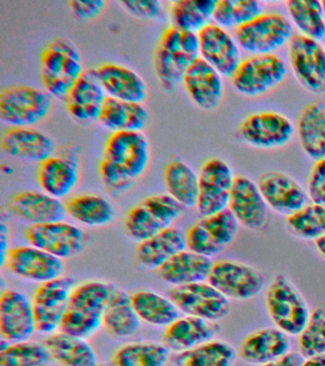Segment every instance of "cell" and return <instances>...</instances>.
<instances>
[{
  "mask_svg": "<svg viewBox=\"0 0 325 366\" xmlns=\"http://www.w3.org/2000/svg\"><path fill=\"white\" fill-rule=\"evenodd\" d=\"M150 157V143L142 132L112 133L99 163V174L108 193L118 197L131 190L147 170Z\"/></svg>",
  "mask_w": 325,
  "mask_h": 366,
  "instance_id": "obj_1",
  "label": "cell"
},
{
  "mask_svg": "<svg viewBox=\"0 0 325 366\" xmlns=\"http://www.w3.org/2000/svg\"><path fill=\"white\" fill-rule=\"evenodd\" d=\"M199 54L198 34L170 27L165 29L156 46L154 68L159 85L173 93L184 82L185 74Z\"/></svg>",
  "mask_w": 325,
  "mask_h": 366,
  "instance_id": "obj_2",
  "label": "cell"
},
{
  "mask_svg": "<svg viewBox=\"0 0 325 366\" xmlns=\"http://www.w3.org/2000/svg\"><path fill=\"white\" fill-rule=\"evenodd\" d=\"M115 286L104 280H88L73 289L59 331L88 340L102 328V319Z\"/></svg>",
  "mask_w": 325,
  "mask_h": 366,
  "instance_id": "obj_3",
  "label": "cell"
},
{
  "mask_svg": "<svg viewBox=\"0 0 325 366\" xmlns=\"http://www.w3.org/2000/svg\"><path fill=\"white\" fill-rule=\"evenodd\" d=\"M84 71L81 53L70 40L56 37L42 51L41 80L51 97L65 99Z\"/></svg>",
  "mask_w": 325,
  "mask_h": 366,
  "instance_id": "obj_4",
  "label": "cell"
},
{
  "mask_svg": "<svg viewBox=\"0 0 325 366\" xmlns=\"http://www.w3.org/2000/svg\"><path fill=\"white\" fill-rule=\"evenodd\" d=\"M268 314L276 328L288 336H299L309 320L311 312L304 297L289 277L276 274L265 296Z\"/></svg>",
  "mask_w": 325,
  "mask_h": 366,
  "instance_id": "obj_5",
  "label": "cell"
},
{
  "mask_svg": "<svg viewBox=\"0 0 325 366\" xmlns=\"http://www.w3.org/2000/svg\"><path fill=\"white\" fill-rule=\"evenodd\" d=\"M184 212V206L169 194H154L128 212L124 222L125 231L131 239L138 243L144 242L172 227Z\"/></svg>",
  "mask_w": 325,
  "mask_h": 366,
  "instance_id": "obj_6",
  "label": "cell"
},
{
  "mask_svg": "<svg viewBox=\"0 0 325 366\" xmlns=\"http://www.w3.org/2000/svg\"><path fill=\"white\" fill-rule=\"evenodd\" d=\"M293 36L292 22L278 11L262 13L246 24L236 28L234 34L239 48L253 56L275 54L284 46L289 44Z\"/></svg>",
  "mask_w": 325,
  "mask_h": 366,
  "instance_id": "obj_7",
  "label": "cell"
},
{
  "mask_svg": "<svg viewBox=\"0 0 325 366\" xmlns=\"http://www.w3.org/2000/svg\"><path fill=\"white\" fill-rule=\"evenodd\" d=\"M52 97L28 85H14L0 93V119L12 127H34L49 116Z\"/></svg>",
  "mask_w": 325,
  "mask_h": 366,
  "instance_id": "obj_8",
  "label": "cell"
},
{
  "mask_svg": "<svg viewBox=\"0 0 325 366\" xmlns=\"http://www.w3.org/2000/svg\"><path fill=\"white\" fill-rule=\"evenodd\" d=\"M287 74L286 63L278 54H256L242 60L231 82L241 96L259 97L279 87Z\"/></svg>",
  "mask_w": 325,
  "mask_h": 366,
  "instance_id": "obj_9",
  "label": "cell"
},
{
  "mask_svg": "<svg viewBox=\"0 0 325 366\" xmlns=\"http://www.w3.org/2000/svg\"><path fill=\"white\" fill-rule=\"evenodd\" d=\"M76 285L75 277L64 274L36 288L32 303L38 333L49 336L59 331Z\"/></svg>",
  "mask_w": 325,
  "mask_h": 366,
  "instance_id": "obj_10",
  "label": "cell"
},
{
  "mask_svg": "<svg viewBox=\"0 0 325 366\" xmlns=\"http://www.w3.org/2000/svg\"><path fill=\"white\" fill-rule=\"evenodd\" d=\"M168 297L185 316L218 322L229 316L230 300L208 282L172 287Z\"/></svg>",
  "mask_w": 325,
  "mask_h": 366,
  "instance_id": "obj_11",
  "label": "cell"
},
{
  "mask_svg": "<svg viewBox=\"0 0 325 366\" xmlns=\"http://www.w3.org/2000/svg\"><path fill=\"white\" fill-rule=\"evenodd\" d=\"M207 282L229 300H248L259 296L264 277L258 269L236 260L214 262Z\"/></svg>",
  "mask_w": 325,
  "mask_h": 366,
  "instance_id": "obj_12",
  "label": "cell"
},
{
  "mask_svg": "<svg viewBox=\"0 0 325 366\" xmlns=\"http://www.w3.org/2000/svg\"><path fill=\"white\" fill-rule=\"evenodd\" d=\"M289 61L296 79L314 94H325V48L301 34L289 42Z\"/></svg>",
  "mask_w": 325,
  "mask_h": 366,
  "instance_id": "obj_13",
  "label": "cell"
},
{
  "mask_svg": "<svg viewBox=\"0 0 325 366\" xmlns=\"http://www.w3.org/2000/svg\"><path fill=\"white\" fill-rule=\"evenodd\" d=\"M232 168L221 159H210L199 174V199L196 209L208 217L228 208L235 180Z\"/></svg>",
  "mask_w": 325,
  "mask_h": 366,
  "instance_id": "obj_14",
  "label": "cell"
},
{
  "mask_svg": "<svg viewBox=\"0 0 325 366\" xmlns=\"http://www.w3.org/2000/svg\"><path fill=\"white\" fill-rule=\"evenodd\" d=\"M295 127L289 117L272 111L249 114L239 128L241 139L259 149L284 147L292 139Z\"/></svg>",
  "mask_w": 325,
  "mask_h": 366,
  "instance_id": "obj_15",
  "label": "cell"
},
{
  "mask_svg": "<svg viewBox=\"0 0 325 366\" xmlns=\"http://www.w3.org/2000/svg\"><path fill=\"white\" fill-rule=\"evenodd\" d=\"M25 239L30 245L62 260L76 256L85 246L84 231L65 220L30 225L25 231Z\"/></svg>",
  "mask_w": 325,
  "mask_h": 366,
  "instance_id": "obj_16",
  "label": "cell"
},
{
  "mask_svg": "<svg viewBox=\"0 0 325 366\" xmlns=\"http://www.w3.org/2000/svg\"><path fill=\"white\" fill-rule=\"evenodd\" d=\"M1 266L22 280L39 285L64 274V260L30 244L10 249Z\"/></svg>",
  "mask_w": 325,
  "mask_h": 366,
  "instance_id": "obj_17",
  "label": "cell"
},
{
  "mask_svg": "<svg viewBox=\"0 0 325 366\" xmlns=\"http://www.w3.org/2000/svg\"><path fill=\"white\" fill-rule=\"evenodd\" d=\"M36 332L32 300L16 289L0 295V336L9 343L26 342Z\"/></svg>",
  "mask_w": 325,
  "mask_h": 366,
  "instance_id": "obj_18",
  "label": "cell"
},
{
  "mask_svg": "<svg viewBox=\"0 0 325 366\" xmlns=\"http://www.w3.org/2000/svg\"><path fill=\"white\" fill-rule=\"evenodd\" d=\"M199 54L222 76L232 77L241 64V48L235 37L221 26L210 23L198 34Z\"/></svg>",
  "mask_w": 325,
  "mask_h": 366,
  "instance_id": "obj_19",
  "label": "cell"
},
{
  "mask_svg": "<svg viewBox=\"0 0 325 366\" xmlns=\"http://www.w3.org/2000/svg\"><path fill=\"white\" fill-rule=\"evenodd\" d=\"M258 186L268 207L290 217L309 202L307 191L293 177L281 172H269L259 177Z\"/></svg>",
  "mask_w": 325,
  "mask_h": 366,
  "instance_id": "obj_20",
  "label": "cell"
},
{
  "mask_svg": "<svg viewBox=\"0 0 325 366\" xmlns=\"http://www.w3.org/2000/svg\"><path fill=\"white\" fill-rule=\"evenodd\" d=\"M228 209L244 227L255 231L266 227L268 206L258 184L249 177H235Z\"/></svg>",
  "mask_w": 325,
  "mask_h": 366,
  "instance_id": "obj_21",
  "label": "cell"
},
{
  "mask_svg": "<svg viewBox=\"0 0 325 366\" xmlns=\"http://www.w3.org/2000/svg\"><path fill=\"white\" fill-rule=\"evenodd\" d=\"M79 172L76 154L67 148L62 154H54L39 163L38 180L44 193L56 199L69 196L78 185Z\"/></svg>",
  "mask_w": 325,
  "mask_h": 366,
  "instance_id": "obj_22",
  "label": "cell"
},
{
  "mask_svg": "<svg viewBox=\"0 0 325 366\" xmlns=\"http://www.w3.org/2000/svg\"><path fill=\"white\" fill-rule=\"evenodd\" d=\"M0 148L7 156L26 162H44L56 154V142L34 127H11L2 134Z\"/></svg>",
  "mask_w": 325,
  "mask_h": 366,
  "instance_id": "obj_23",
  "label": "cell"
},
{
  "mask_svg": "<svg viewBox=\"0 0 325 366\" xmlns=\"http://www.w3.org/2000/svg\"><path fill=\"white\" fill-rule=\"evenodd\" d=\"M222 77L216 69L199 56L188 68L182 84L198 107L204 111H212L224 99Z\"/></svg>",
  "mask_w": 325,
  "mask_h": 366,
  "instance_id": "obj_24",
  "label": "cell"
},
{
  "mask_svg": "<svg viewBox=\"0 0 325 366\" xmlns=\"http://www.w3.org/2000/svg\"><path fill=\"white\" fill-rule=\"evenodd\" d=\"M9 208L16 219L30 225L61 222L67 216L65 203L44 191L19 192L11 199Z\"/></svg>",
  "mask_w": 325,
  "mask_h": 366,
  "instance_id": "obj_25",
  "label": "cell"
},
{
  "mask_svg": "<svg viewBox=\"0 0 325 366\" xmlns=\"http://www.w3.org/2000/svg\"><path fill=\"white\" fill-rule=\"evenodd\" d=\"M94 70L107 97L141 104L146 100V82L133 69L116 63H104Z\"/></svg>",
  "mask_w": 325,
  "mask_h": 366,
  "instance_id": "obj_26",
  "label": "cell"
},
{
  "mask_svg": "<svg viewBox=\"0 0 325 366\" xmlns=\"http://www.w3.org/2000/svg\"><path fill=\"white\" fill-rule=\"evenodd\" d=\"M107 94L96 76L95 70L85 71L65 97L70 116L81 122H99Z\"/></svg>",
  "mask_w": 325,
  "mask_h": 366,
  "instance_id": "obj_27",
  "label": "cell"
},
{
  "mask_svg": "<svg viewBox=\"0 0 325 366\" xmlns=\"http://www.w3.org/2000/svg\"><path fill=\"white\" fill-rule=\"evenodd\" d=\"M289 336L279 328H264L244 337L238 357L250 365L262 366L290 352Z\"/></svg>",
  "mask_w": 325,
  "mask_h": 366,
  "instance_id": "obj_28",
  "label": "cell"
},
{
  "mask_svg": "<svg viewBox=\"0 0 325 366\" xmlns=\"http://www.w3.org/2000/svg\"><path fill=\"white\" fill-rule=\"evenodd\" d=\"M219 331L218 322L184 315L165 328L162 342L178 354L215 340Z\"/></svg>",
  "mask_w": 325,
  "mask_h": 366,
  "instance_id": "obj_29",
  "label": "cell"
},
{
  "mask_svg": "<svg viewBox=\"0 0 325 366\" xmlns=\"http://www.w3.org/2000/svg\"><path fill=\"white\" fill-rule=\"evenodd\" d=\"M186 249L185 234L172 226L138 243L136 259L139 264L148 270L158 271L165 262Z\"/></svg>",
  "mask_w": 325,
  "mask_h": 366,
  "instance_id": "obj_30",
  "label": "cell"
},
{
  "mask_svg": "<svg viewBox=\"0 0 325 366\" xmlns=\"http://www.w3.org/2000/svg\"><path fill=\"white\" fill-rule=\"evenodd\" d=\"M211 257L185 249L165 262L158 273L164 282L173 287L207 282L213 266Z\"/></svg>",
  "mask_w": 325,
  "mask_h": 366,
  "instance_id": "obj_31",
  "label": "cell"
},
{
  "mask_svg": "<svg viewBox=\"0 0 325 366\" xmlns=\"http://www.w3.org/2000/svg\"><path fill=\"white\" fill-rule=\"evenodd\" d=\"M141 326L131 295L124 289L114 288L105 308L102 328L114 339L126 340L138 333Z\"/></svg>",
  "mask_w": 325,
  "mask_h": 366,
  "instance_id": "obj_32",
  "label": "cell"
},
{
  "mask_svg": "<svg viewBox=\"0 0 325 366\" xmlns=\"http://www.w3.org/2000/svg\"><path fill=\"white\" fill-rule=\"evenodd\" d=\"M296 134L302 151L311 159L325 157V104L314 102L305 105L296 122Z\"/></svg>",
  "mask_w": 325,
  "mask_h": 366,
  "instance_id": "obj_33",
  "label": "cell"
},
{
  "mask_svg": "<svg viewBox=\"0 0 325 366\" xmlns=\"http://www.w3.org/2000/svg\"><path fill=\"white\" fill-rule=\"evenodd\" d=\"M44 343L51 360L59 366H96L99 363L95 349L82 337L58 331L47 336Z\"/></svg>",
  "mask_w": 325,
  "mask_h": 366,
  "instance_id": "obj_34",
  "label": "cell"
},
{
  "mask_svg": "<svg viewBox=\"0 0 325 366\" xmlns=\"http://www.w3.org/2000/svg\"><path fill=\"white\" fill-rule=\"evenodd\" d=\"M149 122V112L141 103L124 102L107 97L99 122L107 130L142 132Z\"/></svg>",
  "mask_w": 325,
  "mask_h": 366,
  "instance_id": "obj_35",
  "label": "cell"
},
{
  "mask_svg": "<svg viewBox=\"0 0 325 366\" xmlns=\"http://www.w3.org/2000/svg\"><path fill=\"white\" fill-rule=\"evenodd\" d=\"M134 308L141 322L166 328L181 317V312L169 297L155 291L141 289L131 295Z\"/></svg>",
  "mask_w": 325,
  "mask_h": 366,
  "instance_id": "obj_36",
  "label": "cell"
},
{
  "mask_svg": "<svg viewBox=\"0 0 325 366\" xmlns=\"http://www.w3.org/2000/svg\"><path fill=\"white\" fill-rule=\"evenodd\" d=\"M67 216L88 227H101L115 219L116 210L106 197L84 194L71 197L65 203Z\"/></svg>",
  "mask_w": 325,
  "mask_h": 366,
  "instance_id": "obj_37",
  "label": "cell"
},
{
  "mask_svg": "<svg viewBox=\"0 0 325 366\" xmlns=\"http://www.w3.org/2000/svg\"><path fill=\"white\" fill-rule=\"evenodd\" d=\"M167 194L184 208L196 207L199 199V174L181 159H173L164 172Z\"/></svg>",
  "mask_w": 325,
  "mask_h": 366,
  "instance_id": "obj_38",
  "label": "cell"
},
{
  "mask_svg": "<svg viewBox=\"0 0 325 366\" xmlns=\"http://www.w3.org/2000/svg\"><path fill=\"white\" fill-rule=\"evenodd\" d=\"M238 351L224 340H212L176 354L175 366H235Z\"/></svg>",
  "mask_w": 325,
  "mask_h": 366,
  "instance_id": "obj_39",
  "label": "cell"
},
{
  "mask_svg": "<svg viewBox=\"0 0 325 366\" xmlns=\"http://www.w3.org/2000/svg\"><path fill=\"white\" fill-rule=\"evenodd\" d=\"M171 350L164 342H133L116 349L114 366H166Z\"/></svg>",
  "mask_w": 325,
  "mask_h": 366,
  "instance_id": "obj_40",
  "label": "cell"
},
{
  "mask_svg": "<svg viewBox=\"0 0 325 366\" xmlns=\"http://www.w3.org/2000/svg\"><path fill=\"white\" fill-rule=\"evenodd\" d=\"M216 0H178L170 6L174 27L199 34L213 21Z\"/></svg>",
  "mask_w": 325,
  "mask_h": 366,
  "instance_id": "obj_41",
  "label": "cell"
},
{
  "mask_svg": "<svg viewBox=\"0 0 325 366\" xmlns=\"http://www.w3.org/2000/svg\"><path fill=\"white\" fill-rule=\"evenodd\" d=\"M292 24L301 36L321 42L325 37V14L319 0H290L286 2Z\"/></svg>",
  "mask_w": 325,
  "mask_h": 366,
  "instance_id": "obj_42",
  "label": "cell"
},
{
  "mask_svg": "<svg viewBox=\"0 0 325 366\" xmlns=\"http://www.w3.org/2000/svg\"><path fill=\"white\" fill-rule=\"evenodd\" d=\"M264 13L258 0H219L213 14V22L225 29H236L246 24Z\"/></svg>",
  "mask_w": 325,
  "mask_h": 366,
  "instance_id": "obj_43",
  "label": "cell"
},
{
  "mask_svg": "<svg viewBox=\"0 0 325 366\" xmlns=\"http://www.w3.org/2000/svg\"><path fill=\"white\" fill-rule=\"evenodd\" d=\"M51 357L44 343L26 342L9 343L0 349V366H47Z\"/></svg>",
  "mask_w": 325,
  "mask_h": 366,
  "instance_id": "obj_44",
  "label": "cell"
},
{
  "mask_svg": "<svg viewBox=\"0 0 325 366\" xmlns=\"http://www.w3.org/2000/svg\"><path fill=\"white\" fill-rule=\"evenodd\" d=\"M287 225L294 234L304 239L316 240L325 234V205L308 203L292 216Z\"/></svg>",
  "mask_w": 325,
  "mask_h": 366,
  "instance_id": "obj_45",
  "label": "cell"
},
{
  "mask_svg": "<svg viewBox=\"0 0 325 366\" xmlns=\"http://www.w3.org/2000/svg\"><path fill=\"white\" fill-rule=\"evenodd\" d=\"M299 353L305 359L325 355V303L311 312L309 320L299 336Z\"/></svg>",
  "mask_w": 325,
  "mask_h": 366,
  "instance_id": "obj_46",
  "label": "cell"
},
{
  "mask_svg": "<svg viewBox=\"0 0 325 366\" xmlns=\"http://www.w3.org/2000/svg\"><path fill=\"white\" fill-rule=\"evenodd\" d=\"M219 247L224 249L235 240L239 233V222L229 209L204 217L199 220Z\"/></svg>",
  "mask_w": 325,
  "mask_h": 366,
  "instance_id": "obj_47",
  "label": "cell"
},
{
  "mask_svg": "<svg viewBox=\"0 0 325 366\" xmlns=\"http://www.w3.org/2000/svg\"><path fill=\"white\" fill-rule=\"evenodd\" d=\"M185 242L188 250L207 257L216 256L224 251V249L219 247L213 242L206 229L199 222L188 229L187 233L185 234Z\"/></svg>",
  "mask_w": 325,
  "mask_h": 366,
  "instance_id": "obj_48",
  "label": "cell"
},
{
  "mask_svg": "<svg viewBox=\"0 0 325 366\" xmlns=\"http://www.w3.org/2000/svg\"><path fill=\"white\" fill-rule=\"evenodd\" d=\"M119 4L138 19L144 20H156L161 19L164 7L158 0H127L121 1Z\"/></svg>",
  "mask_w": 325,
  "mask_h": 366,
  "instance_id": "obj_49",
  "label": "cell"
},
{
  "mask_svg": "<svg viewBox=\"0 0 325 366\" xmlns=\"http://www.w3.org/2000/svg\"><path fill=\"white\" fill-rule=\"evenodd\" d=\"M307 193L311 202L325 205V157L313 166L308 177Z\"/></svg>",
  "mask_w": 325,
  "mask_h": 366,
  "instance_id": "obj_50",
  "label": "cell"
},
{
  "mask_svg": "<svg viewBox=\"0 0 325 366\" xmlns=\"http://www.w3.org/2000/svg\"><path fill=\"white\" fill-rule=\"evenodd\" d=\"M68 5L76 19L86 21L101 16L106 2L104 0H73L68 2Z\"/></svg>",
  "mask_w": 325,
  "mask_h": 366,
  "instance_id": "obj_51",
  "label": "cell"
},
{
  "mask_svg": "<svg viewBox=\"0 0 325 366\" xmlns=\"http://www.w3.org/2000/svg\"><path fill=\"white\" fill-rule=\"evenodd\" d=\"M305 357L299 352H289L278 360L262 366H304Z\"/></svg>",
  "mask_w": 325,
  "mask_h": 366,
  "instance_id": "obj_52",
  "label": "cell"
},
{
  "mask_svg": "<svg viewBox=\"0 0 325 366\" xmlns=\"http://www.w3.org/2000/svg\"><path fill=\"white\" fill-rule=\"evenodd\" d=\"M8 243H9V237H8V228L5 226L4 223L0 225V249H1V263L4 262L8 252L10 249L8 248Z\"/></svg>",
  "mask_w": 325,
  "mask_h": 366,
  "instance_id": "obj_53",
  "label": "cell"
},
{
  "mask_svg": "<svg viewBox=\"0 0 325 366\" xmlns=\"http://www.w3.org/2000/svg\"><path fill=\"white\" fill-rule=\"evenodd\" d=\"M304 366H325V355L305 360Z\"/></svg>",
  "mask_w": 325,
  "mask_h": 366,
  "instance_id": "obj_54",
  "label": "cell"
},
{
  "mask_svg": "<svg viewBox=\"0 0 325 366\" xmlns=\"http://www.w3.org/2000/svg\"><path fill=\"white\" fill-rule=\"evenodd\" d=\"M316 248L318 249L319 254L322 257H325V234L324 236L319 237L318 239L315 240Z\"/></svg>",
  "mask_w": 325,
  "mask_h": 366,
  "instance_id": "obj_55",
  "label": "cell"
},
{
  "mask_svg": "<svg viewBox=\"0 0 325 366\" xmlns=\"http://www.w3.org/2000/svg\"><path fill=\"white\" fill-rule=\"evenodd\" d=\"M96 366H114L112 362H99Z\"/></svg>",
  "mask_w": 325,
  "mask_h": 366,
  "instance_id": "obj_56",
  "label": "cell"
},
{
  "mask_svg": "<svg viewBox=\"0 0 325 366\" xmlns=\"http://www.w3.org/2000/svg\"><path fill=\"white\" fill-rule=\"evenodd\" d=\"M322 3V7H324V14H325V0L324 1H321Z\"/></svg>",
  "mask_w": 325,
  "mask_h": 366,
  "instance_id": "obj_57",
  "label": "cell"
}]
</instances>
